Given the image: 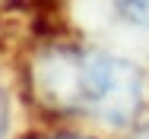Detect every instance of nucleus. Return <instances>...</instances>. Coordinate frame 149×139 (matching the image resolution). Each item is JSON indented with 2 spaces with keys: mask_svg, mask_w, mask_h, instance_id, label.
<instances>
[{
  "mask_svg": "<svg viewBox=\"0 0 149 139\" xmlns=\"http://www.w3.org/2000/svg\"><path fill=\"white\" fill-rule=\"evenodd\" d=\"M38 101L108 127L130 123L143 104V76L133 63L89 48H48L32 63Z\"/></svg>",
  "mask_w": 149,
  "mask_h": 139,
  "instance_id": "f257e3e1",
  "label": "nucleus"
},
{
  "mask_svg": "<svg viewBox=\"0 0 149 139\" xmlns=\"http://www.w3.org/2000/svg\"><path fill=\"white\" fill-rule=\"evenodd\" d=\"M118 13L140 28H149V0H114Z\"/></svg>",
  "mask_w": 149,
  "mask_h": 139,
  "instance_id": "f03ea898",
  "label": "nucleus"
},
{
  "mask_svg": "<svg viewBox=\"0 0 149 139\" xmlns=\"http://www.w3.org/2000/svg\"><path fill=\"white\" fill-rule=\"evenodd\" d=\"M6 130H10V98L0 85V139H6Z\"/></svg>",
  "mask_w": 149,
  "mask_h": 139,
  "instance_id": "7ed1b4c3",
  "label": "nucleus"
},
{
  "mask_svg": "<svg viewBox=\"0 0 149 139\" xmlns=\"http://www.w3.org/2000/svg\"><path fill=\"white\" fill-rule=\"evenodd\" d=\"M41 139H83V136H41Z\"/></svg>",
  "mask_w": 149,
  "mask_h": 139,
  "instance_id": "20e7f679",
  "label": "nucleus"
},
{
  "mask_svg": "<svg viewBox=\"0 0 149 139\" xmlns=\"http://www.w3.org/2000/svg\"><path fill=\"white\" fill-rule=\"evenodd\" d=\"M136 139H149V123H146V130H143V133H140Z\"/></svg>",
  "mask_w": 149,
  "mask_h": 139,
  "instance_id": "39448f33",
  "label": "nucleus"
}]
</instances>
